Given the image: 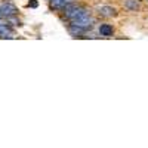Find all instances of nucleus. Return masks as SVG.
Returning <instances> with one entry per match:
<instances>
[{"instance_id":"20e7f679","label":"nucleus","mask_w":148,"mask_h":148,"mask_svg":"<svg viewBox=\"0 0 148 148\" xmlns=\"http://www.w3.org/2000/svg\"><path fill=\"white\" fill-rule=\"evenodd\" d=\"M0 15H2V18H9V16H14V15H18V9L15 5L12 3H3L0 5Z\"/></svg>"},{"instance_id":"9b49d317","label":"nucleus","mask_w":148,"mask_h":148,"mask_svg":"<svg viewBox=\"0 0 148 148\" xmlns=\"http://www.w3.org/2000/svg\"><path fill=\"white\" fill-rule=\"evenodd\" d=\"M147 2H148V0H147Z\"/></svg>"},{"instance_id":"1a4fd4ad","label":"nucleus","mask_w":148,"mask_h":148,"mask_svg":"<svg viewBox=\"0 0 148 148\" xmlns=\"http://www.w3.org/2000/svg\"><path fill=\"white\" fill-rule=\"evenodd\" d=\"M68 33L73 37H80V36H83L86 33V30H83V28H80L77 25H74V24H68Z\"/></svg>"},{"instance_id":"39448f33","label":"nucleus","mask_w":148,"mask_h":148,"mask_svg":"<svg viewBox=\"0 0 148 148\" xmlns=\"http://www.w3.org/2000/svg\"><path fill=\"white\" fill-rule=\"evenodd\" d=\"M98 34L101 37H111L114 34V27L111 24H101L99 28H98Z\"/></svg>"},{"instance_id":"0eeeda50","label":"nucleus","mask_w":148,"mask_h":148,"mask_svg":"<svg viewBox=\"0 0 148 148\" xmlns=\"http://www.w3.org/2000/svg\"><path fill=\"white\" fill-rule=\"evenodd\" d=\"M123 5L129 12H138L141 9V0H125Z\"/></svg>"},{"instance_id":"423d86ee","label":"nucleus","mask_w":148,"mask_h":148,"mask_svg":"<svg viewBox=\"0 0 148 148\" xmlns=\"http://www.w3.org/2000/svg\"><path fill=\"white\" fill-rule=\"evenodd\" d=\"M14 36H15V33L12 30V27L6 22V19L3 22H0V37H9L10 39V37H14Z\"/></svg>"},{"instance_id":"f257e3e1","label":"nucleus","mask_w":148,"mask_h":148,"mask_svg":"<svg viewBox=\"0 0 148 148\" xmlns=\"http://www.w3.org/2000/svg\"><path fill=\"white\" fill-rule=\"evenodd\" d=\"M62 14H64L65 19H68V21L71 22V21H74V19H79V18H83V16L92 15V10H90V8L84 6V5H79V3L70 2V3L62 9Z\"/></svg>"},{"instance_id":"7ed1b4c3","label":"nucleus","mask_w":148,"mask_h":148,"mask_svg":"<svg viewBox=\"0 0 148 148\" xmlns=\"http://www.w3.org/2000/svg\"><path fill=\"white\" fill-rule=\"evenodd\" d=\"M96 14L102 18H113L117 15V9L113 6H108V5H102V6L96 8Z\"/></svg>"},{"instance_id":"9d476101","label":"nucleus","mask_w":148,"mask_h":148,"mask_svg":"<svg viewBox=\"0 0 148 148\" xmlns=\"http://www.w3.org/2000/svg\"><path fill=\"white\" fill-rule=\"evenodd\" d=\"M37 5H39V3H37V0H31V2L28 3V8H37Z\"/></svg>"},{"instance_id":"f03ea898","label":"nucleus","mask_w":148,"mask_h":148,"mask_svg":"<svg viewBox=\"0 0 148 148\" xmlns=\"http://www.w3.org/2000/svg\"><path fill=\"white\" fill-rule=\"evenodd\" d=\"M70 24H74V25H77L86 31H89L90 28H93V24H95V18L92 15H88V16H83V18H79V19H74L71 21Z\"/></svg>"},{"instance_id":"6e6552de","label":"nucleus","mask_w":148,"mask_h":148,"mask_svg":"<svg viewBox=\"0 0 148 148\" xmlns=\"http://www.w3.org/2000/svg\"><path fill=\"white\" fill-rule=\"evenodd\" d=\"M71 0H49V6L53 10H62Z\"/></svg>"}]
</instances>
